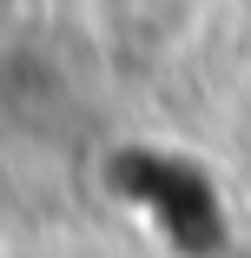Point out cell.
<instances>
[{
	"label": "cell",
	"mask_w": 251,
	"mask_h": 258,
	"mask_svg": "<svg viewBox=\"0 0 251 258\" xmlns=\"http://www.w3.org/2000/svg\"><path fill=\"white\" fill-rule=\"evenodd\" d=\"M212 0H86V20L126 60H179L205 33Z\"/></svg>",
	"instance_id": "cell-1"
}]
</instances>
